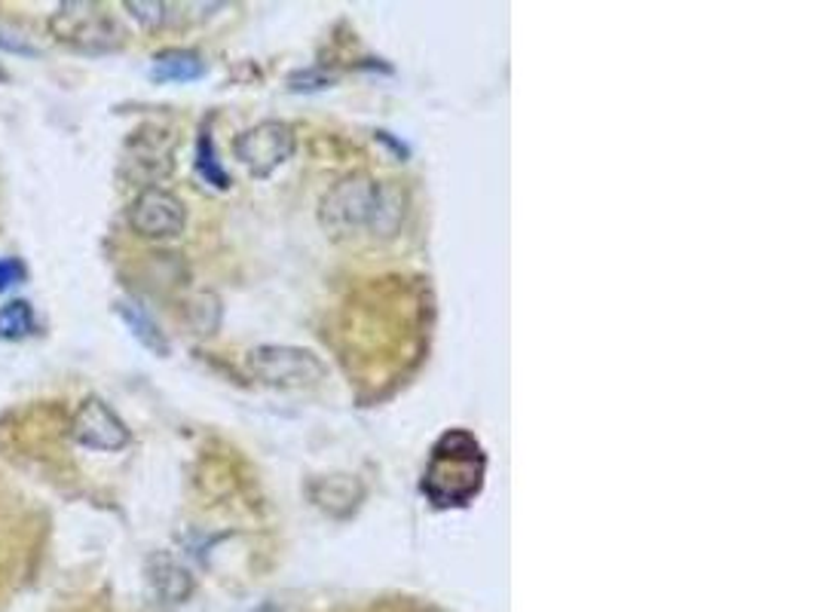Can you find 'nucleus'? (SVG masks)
Listing matches in <instances>:
<instances>
[{
  "mask_svg": "<svg viewBox=\"0 0 817 612\" xmlns=\"http://www.w3.org/2000/svg\"><path fill=\"white\" fill-rule=\"evenodd\" d=\"M117 315L126 322V328L133 331V337L138 340V344L145 346V349H150L153 356H169V340H165V334L160 331V325L153 322L148 315V310L138 303V300H129V298H123L117 300Z\"/></svg>",
  "mask_w": 817,
  "mask_h": 612,
  "instance_id": "nucleus-11",
  "label": "nucleus"
},
{
  "mask_svg": "<svg viewBox=\"0 0 817 612\" xmlns=\"http://www.w3.org/2000/svg\"><path fill=\"white\" fill-rule=\"evenodd\" d=\"M37 325V315L28 300H10L0 307V340H25Z\"/></svg>",
  "mask_w": 817,
  "mask_h": 612,
  "instance_id": "nucleus-12",
  "label": "nucleus"
},
{
  "mask_svg": "<svg viewBox=\"0 0 817 612\" xmlns=\"http://www.w3.org/2000/svg\"><path fill=\"white\" fill-rule=\"evenodd\" d=\"M71 438L80 448L114 453V450L126 448L133 435H129L126 423L117 417V411L111 404L102 402V399H87L74 414Z\"/></svg>",
  "mask_w": 817,
  "mask_h": 612,
  "instance_id": "nucleus-7",
  "label": "nucleus"
},
{
  "mask_svg": "<svg viewBox=\"0 0 817 612\" xmlns=\"http://www.w3.org/2000/svg\"><path fill=\"white\" fill-rule=\"evenodd\" d=\"M187 319H191L196 334H215L218 322H221V300L215 298V295H199L187 307Z\"/></svg>",
  "mask_w": 817,
  "mask_h": 612,
  "instance_id": "nucleus-14",
  "label": "nucleus"
},
{
  "mask_svg": "<svg viewBox=\"0 0 817 612\" xmlns=\"http://www.w3.org/2000/svg\"><path fill=\"white\" fill-rule=\"evenodd\" d=\"M206 74V61L194 49H165L150 65V77L157 83H191Z\"/></svg>",
  "mask_w": 817,
  "mask_h": 612,
  "instance_id": "nucleus-10",
  "label": "nucleus"
},
{
  "mask_svg": "<svg viewBox=\"0 0 817 612\" xmlns=\"http://www.w3.org/2000/svg\"><path fill=\"white\" fill-rule=\"evenodd\" d=\"M383 194H387V187L380 181H373L371 175H365V172L346 175L322 196L319 224L325 227L334 240H349L361 230L377 233Z\"/></svg>",
  "mask_w": 817,
  "mask_h": 612,
  "instance_id": "nucleus-2",
  "label": "nucleus"
},
{
  "mask_svg": "<svg viewBox=\"0 0 817 612\" xmlns=\"http://www.w3.org/2000/svg\"><path fill=\"white\" fill-rule=\"evenodd\" d=\"M237 160L254 178H269L279 165H285L295 153V129L283 120H264L239 135Z\"/></svg>",
  "mask_w": 817,
  "mask_h": 612,
  "instance_id": "nucleus-4",
  "label": "nucleus"
},
{
  "mask_svg": "<svg viewBox=\"0 0 817 612\" xmlns=\"http://www.w3.org/2000/svg\"><path fill=\"white\" fill-rule=\"evenodd\" d=\"M487 457L475 435L465 429L445 432L431 448L429 465L423 472V493L438 508H462L484 487Z\"/></svg>",
  "mask_w": 817,
  "mask_h": 612,
  "instance_id": "nucleus-1",
  "label": "nucleus"
},
{
  "mask_svg": "<svg viewBox=\"0 0 817 612\" xmlns=\"http://www.w3.org/2000/svg\"><path fill=\"white\" fill-rule=\"evenodd\" d=\"M0 49L7 53H15V56H41L37 46H31L25 37H15L10 31H0Z\"/></svg>",
  "mask_w": 817,
  "mask_h": 612,
  "instance_id": "nucleus-17",
  "label": "nucleus"
},
{
  "mask_svg": "<svg viewBox=\"0 0 817 612\" xmlns=\"http://www.w3.org/2000/svg\"><path fill=\"white\" fill-rule=\"evenodd\" d=\"M28 279V269L19 257H0V295H7L10 288L22 285Z\"/></svg>",
  "mask_w": 817,
  "mask_h": 612,
  "instance_id": "nucleus-16",
  "label": "nucleus"
},
{
  "mask_svg": "<svg viewBox=\"0 0 817 612\" xmlns=\"http://www.w3.org/2000/svg\"><path fill=\"white\" fill-rule=\"evenodd\" d=\"M49 28L61 44L77 49H107L119 44V31L95 3H59V10L49 19Z\"/></svg>",
  "mask_w": 817,
  "mask_h": 612,
  "instance_id": "nucleus-5",
  "label": "nucleus"
},
{
  "mask_svg": "<svg viewBox=\"0 0 817 612\" xmlns=\"http://www.w3.org/2000/svg\"><path fill=\"white\" fill-rule=\"evenodd\" d=\"M148 576L150 585L157 588V594L169 603H181V600H187L194 594V576H191V569L181 567L175 557H169V554H153L148 564Z\"/></svg>",
  "mask_w": 817,
  "mask_h": 612,
  "instance_id": "nucleus-9",
  "label": "nucleus"
},
{
  "mask_svg": "<svg viewBox=\"0 0 817 612\" xmlns=\"http://www.w3.org/2000/svg\"><path fill=\"white\" fill-rule=\"evenodd\" d=\"M196 172L206 178V184L218 187V190H227V187H230V175L223 172V165L218 163V157H215V145H211L208 129L199 132V145H196Z\"/></svg>",
  "mask_w": 817,
  "mask_h": 612,
  "instance_id": "nucleus-13",
  "label": "nucleus"
},
{
  "mask_svg": "<svg viewBox=\"0 0 817 612\" xmlns=\"http://www.w3.org/2000/svg\"><path fill=\"white\" fill-rule=\"evenodd\" d=\"M187 224V209L179 196L163 187H145L129 206V227L145 240H172Z\"/></svg>",
  "mask_w": 817,
  "mask_h": 612,
  "instance_id": "nucleus-6",
  "label": "nucleus"
},
{
  "mask_svg": "<svg viewBox=\"0 0 817 612\" xmlns=\"http://www.w3.org/2000/svg\"><path fill=\"white\" fill-rule=\"evenodd\" d=\"M327 83H331V77L319 74V71H307V74H295L291 77V90H325Z\"/></svg>",
  "mask_w": 817,
  "mask_h": 612,
  "instance_id": "nucleus-18",
  "label": "nucleus"
},
{
  "mask_svg": "<svg viewBox=\"0 0 817 612\" xmlns=\"http://www.w3.org/2000/svg\"><path fill=\"white\" fill-rule=\"evenodd\" d=\"M361 484L349 475H331V478H315L310 484L312 503L319 508H325L327 515L334 518H346L358 508L361 499Z\"/></svg>",
  "mask_w": 817,
  "mask_h": 612,
  "instance_id": "nucleus-8",
  "label": "nucleus"
},
{
  "mask_svg": "<svg viewBox=\"0 0 817 612\" xmlns=\"http://www.w3.org/2000/svg\"><path fill=\"white\" fill-rule=\"evenodd\" d=\"M126 10L133 13L135 22H141L145 28H160L165 22V3H141V0H129Z\"/></svg>",
  "mask_w": 817,
  "mask_h": 612,
  "instance_id": "nucleus-15",
  "label": "nucleus"
},
{
  "mask_svg": "<svg viewBox=\"0 0 817 612\" xmlns=\"http://www.w3.org/2000/svg\"><path fill=\"white\" fill-rule=\"evenodd\" d=\"M249 371L279 389H312L327 377L325 361L300 346H257L249 353Z\"/></svg>",
  "mask_w": 817,
  "mask_h": 612,
  "instance_id": "nucleus-3",
  "label": "nucleus"
}]
</instances>
